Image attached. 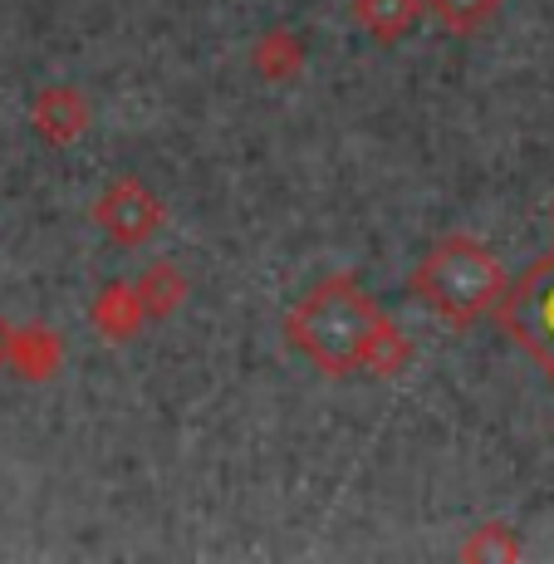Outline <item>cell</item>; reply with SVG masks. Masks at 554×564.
I'll list each match as a JSON object with an SVG mask.
<instances>
[{
    "label": "cell",
    "instance_id": "277c9868",
    "mask_svg": "<svg viewBox=\"0 0 554 564\" xmlns=\"http://www.w3.org/2000/svg\"><path fill=\"white\" fill-rule=\"evenodd\" d=\"M99 226L113 241H148L152 231H157V221H162V206L148 197L138 182H118V187H108V197L99 202Z\"/></svg>",
    "mask_w": 554,
    "mask_h": 564
},
{
    "label": "cell",
    "instance_id": "52a82bcc",
    "mask_svg": "<svg viewBox=\"0 0 554 564\" xmlns=\"http://www.w3.org/2000/svg\"><path fill=\"white\" fill-rule=\"evenodd\" d=\"M432 10L442 15V25L452 35H471L496 15V0H432Z\"/></svg>",
    "mask_w": 554,
    "mask_h": 564
},
{
    "label": "cell",
    "instance_id": "3957f363",
    "mask_svg": "<svg viewBox=\"0 0 554 564\" xmlns=\"http://www.w3.org/2000/svg\"><path fill=\"white\" fill-rule=\"evenodd\" d=\"M501 329L545 368L554 383V256L535 260L501 295Z\"/></svg>",
    "mask_w": 554,
    "mask_h": 564
},
{
    "label": "cell",
    "instance_id": "8992f818",
    "mask_svg": "<svg viewBox=\"0 0 554 564\" xmlns=\"http://www.w3.org/2000/svg\"><path fill=\"white\" fill-rule=\"evenodd\" d=\"M354 15L373 40H403L417 25V0H354Z\"/></svg>",
    "mask_w": 554,
    "mask_h": 564
},
{
    "label": "cell",
    "instance_id": "6da1fadb",
    "mask_svg": "<svg viewBox=\"0 0 554 564\" xmlns=\"http://www.w3.org/2000/svg\"><path fill=\"white\" fill-rule=\"evenodd\" d=\"M290 344L324 373L344 378L354 368H383V349L393 339L388 319L378 314L373 295H363L358 280H324L290 310Z\"/></svg>",
    "mask_w": 554,
    "mask_h": 564
},
{
    "label": "cell",
    "instance_id": "5b68a950",
    "mask_svg": "<svg viewBox=\"0 0 554 564\" xmlns=\"http://www.w3.org/2000/svg\"><path fill=\"white\" fill-rule=\"evenodd\" d=\"M84 118H89V108H84V99L69 94V89H45L35 99V128L50 138V143H69V138H79Z\"/></svg>",
    "mask_w": 554,
    "mask_h": 564
},
{
    "label": "cell",
    "instance_id": "7a4b0ae2",
    "mask_svg": "<svg viewBox=\"0 0 554 564\" xmlns=\"http://www.w3.org/2000/svg\"><path fill=\"white\" fill-rule=\"evenodd\" d=\"M412 295L427 310H437L442 319L471 324L506 295L501 260L491 256V246L471 241V236H447L422 256L417 275H412Z\"/></svg>",
    "mask_w": 554,
    "mask_h": 564
}]
</instances>
